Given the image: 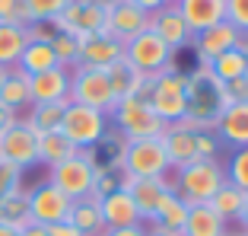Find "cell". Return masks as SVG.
Instances as JSON below:
<instances>
[{
    "mask_svg": "<svg viewBox=\"0 0 248 236\" xmlns=\"http://www.w3.org/2000/svg\"><path fill=\"white\" fill-rule=\"evenodd\" d=\"M219 140L213 131H197V160H217Z\"/></svg>",
    "mask_w": 248,
    "mask_h": 236,
    "instance_id": "obj_40",
    "label": "cell"
},
{
    "mask_svg": "<svg viewBox=\"0 0 248 236\" xmlns=\"http://www.w3.org/2000/svg\"><path fill=\"white\" fill-rule=\"evenodd\" d=\"M223 236H242V230H229V233H223Z\"/></svg>",
    "mask_w": 248,
    "mask_h": 236,
    "instance_id": "obj_51",
    "label": "cell"
},
{
    "mask_svg": "<svg viewBox=\"0 0 248 236\" xmlns=\"http://www.w3.org/2000/svg\"><path fill=\"white\" fill-rule=\"evenodd\" d=\"M16 188H22V169L0 156V198H7Z\"/></svg>",
    "mask_w": 248,
    "mask_h": 236,
    "instance_id": "obj_37",
    "label": "cell"
},
{
    "mask_svg": "<svg viewBox=\"0 0 248 236\" xmlns=\"http://www.w3.org/2000/svg\"><path fill=\"white\" fill-rule=\"evenodd\" d=\"M175 10L182 13L191 35L226 19V0H175Z\"/></svg>",
    "mask_w": 248,
    "mask_h": 236,
    "instance_id": "obj_20",
    "label": "cell"
},
{
    "mask_svg": "<svg viewBox=\"0 0 248 236\" xmlns=\"http://www.w3.org/2000/svg\"><path fill=\"white\" fill-rule=\"evenodd\" d=\"M67 102H38L29 109V115L22 118L26 125L35 134H48V131H61V121H64Z\"/></svg>",
    "mask_w": 248,
    "mask_h": 236,
    "instance_id": "obj_29",
    "label": "cell"
},
{
    "mask_svg": "<svg viewBox=\"0 0 248 236\" xmlns=\"http://www.w3.org/2000/svg\"><path fill=\"white\" fill-rule=\"evenodd\" d=\"M223 233H229V223L210 204H191L188 207V220L182 227V236H223Z\"/></svg>",
    "mask_w": 248,
    "mask_h": 236,
    "instance_id": "obj_24",
    "label": "cell"
},
{
    "mask_svg": "<svg viewBox=\"0 0 248 236\" xmlns=\"http://www.w3.org/2000/svg\"><path fill=\"white\" fill-rule=\"evenodd\" d=\"M207 204H210L226 223H239L242 204H245V192H242L239 185H232V182H223V185L217 188V195H213Z\"/></svg>",
    "mask_w": 248,
    "mask_h": 236,
    "instance_id": "obj_30",
    "label": "cell"
},
{
    "mask_svg": "<svg viewBox=\"0 0 248 236\" xmlns=\"http://www.w3.org/2000/svg\"><path fill=\"white\" fill-rule=\"evenodd\" d=\"M150 32H156L172 51H185V48H191V38H194L191 29L185 26L182 13L175 10V3H166L162 10L150 13Z\"/></svg>",
    "mask_w": 248,
    "mask_h": 236,
    "instance_id": "obj_16",
    "label": "cell"
},
{
    "mask_svg": "<svg viewBox=\"0 0 248 236\" xmlns=\"http://www.w3.org/2000/svg\"><path fill=\"white\" fill-rule=\"evenodd\" d=\"M131 3H137L143 13H156V10H162L169 3V0H131Z\"/></svg>",
    "mask_w": 248,
    "mask_h": 236,
    "instance_id": "obj_44",
    "label": "cell"
},
{
    "mask_svg": "<svg viewBox=\"0 0 248 236\" xmlns=\"http://www.w3.org/2000/svg\"><path fill=\"white\" fill-rule=\"evenodd\" d=\"M226 96H229V102H248V70L239 80L226 83Z\"/></svg>",
    "mask_w": 248,
    "mask_h": 236,
    "instance_id": "obj_41",
    "label": "cell"
},
{
    "mask_svg": "<svg viewBox=\"0 0 248 236\" xmlns=\"http://www.w3.org/2000/svg\"><path fill=\"white\" fill-rule=\"evenodd\" d=\"M95 166H99L95 150H77L70 160L51 166L48 182H51L58 192H64L70 201L93 198V192H95Z\"/></svg>",
    "mask_w": 248,
    "mask_h": 236,
    "instance_id": "obj_6",
    "label": "cell"
},
{
    "mask_svg": "<svg viewBox=\"0 0 248 236\" xmlns=\"http://www.w3.org/2000/svg\"><path fill=\"white\" fill-rule=\"evenodd\" d=\"M51 48H54V58H58L61 67H67V70L77 67V58H80V38L64 35V32H54L51 35Z\"/></svg>",
    "mask_w": 248,
    "mask_h": 236,
    "instance_id": "obj_35",
    "label": "cell"
},
{
    "mask_svg": "<svg viewBox=\"0 0 248 236\" xmlns=\"http://www.w3.org/2000/svg\"><path fill=\"white\" fill-rule=\"evenodd\" d=\"M235 48H239V51L245 54V61H248V32H239V42H235Z\"/></svg>",
    "mask_w": 248,
    "mask_h": 236,
    "instance_id": "obj_48",
    "label": "cell"
},
{
    "mask_svg": "<svg viewBox=\"0 0 248 236\" xmlns=\"http://www.w3.org/2000/svg\"><path fill=\"white\" fill-rule=\"evenodd\" d=\"M121 176L131 179H162L172 172L166 156L162 137H143V140H124L121 156H118Z\"/></svg>",
    "mask_w": 248,
    "mask_h": 236,
    "instance_id": "obj_5",
    "label": "cell"
},
{
    "mask_svg": "<svg viewBox=\"0 0 248 236\" xmlns=\"http://www.w3.org/2000/svg\"><path fill=\"white\" fill-rule=\"evenodd\" d=\"M0 156L26 172L29 166L38 163V134L19 118L16 125H10L7 131L0 134Z\"/></svg>",
    "mask_w": 248,
    "mask_h": 236,
    "instance_id": "obj_13",
    "label": "cell"
},
{
    "mask_svg": "<svg viewBox=\"0 0 248 236\" xmlns=\"http://www.w3.org/2000/svg\"><path fill=\"white\" fill-rule=\"evenodd\" d=\"M0 223L22 230L29 223V188H16L7 198H0Z\"/></svg>",
    "mask_w": 248,
    "mask_h": 236,
    "instance_id": "obj_32",
    "label": "cell"
},
{
    "mask_svg": "<svg viewBox=\"0 0 248 236\" xmlns=\"http://www.w3.org/2000/svg\"><path fill=\"white\" fill-rule=\"evenodd\" d=\"M108 125L115 128V134H121L124 140H143V137H162L166 121L153 112V105L143 96H127L118 99L115 109L108 112Z\"/></svg>",
    "mask_w": 248,
    "mask_h": 236,
    "instance_id": "obj_4",
    "label": "cell"
},
{
    "mask_svg": "<svg viewBox=\"0 0 248 236\" xmlns=\"http://www.w3.org/2000/svg\"><path fill=\"white\" fill-rule=\"evenodd\" d=\"M16 121H19V115H16V112H10V109H3V105H0V134L7 131L10 125H16Z\"/></svg>",
    "mask_w": 248,
    "mask_h": 236,
    "instance_id": "obj_45",
    "label": "cell"
},
{
    "mask_svg": "<svg viewBox=\"0 0 248 236\" xmlns=\"http://www.w3.org/2000/svg\"><path fill=\"white\" fill-rule=\"evenodd\" d=\"M0 105L10 109V112H19L22 105H32V99H29V77L22 74L19 67L7 70V77H3V83H0Z\"/></svg>",
    "mask_w": 248,
    "mask_h": 236,
    "instance_id": "obj_27",
    "label": "cell"
},
{
    "mask_svg": "<svg viewBox=\"0 0 248 236\" xmlns=\"http://www.w3.org/2000/svg\"><path fill=\"white\" fill-rule=\"evenodd\" d=\"M169 182H172V192L185 201V204H207V201L217 195V188L226 182V166L223 160H197L188 163L182 169L169 172Z\"/></svg>",
    "mask_w": 248,
    "mask_h": 236,
    "instance_id": "obj_2",
    "label": "cell"
},
{
    "mask_svg": "<svg viewBox=\"0 0 248 236\" xmlns=\"http://www.w3.org/2000/svg\"><path fill=\"white\" fill-rule=\"evenodd\" d=\"M169 3H175V0H169Z\"/></svg>",
    "mask_w": 248,
    "mask_h": 236,
    "instance_id": "obj_54",
    "label": "cell"
},
{
    "mask_svg": "<svg viewBox=\"0 0 248 236\" xmlns=\"http://www.w3.org/2000/svg\"><path fill=\"white\" fill-rule=\"evenodd\" d=\"M143 29H150V13H143L137 3H131V0H118V3L105 7V29H102V35L127 45Z\"/></svg>",
    "mask_w": 248,
    "mask_h": 236,
    "instance_id": "obj_11",
    "label": "cell"
},
{
    "mask_svg": "<svg viewBox=\"0 0 248 236\" xmlns=\"http://www.w3.org/2000/svg\"><path fill=\"white\" fill-rule=\"evenodd\" d=\"M0 22L3 26H29L22 0H0Z\"/></svg>",
    "mask_w": 248,
    "mask_h": 236,
    "instance_id": "obj_38",
    "label": "cell"
},
{
    "mask_svg": "<svg viewBox=\"0 0 248 236\" xmlns=\"http://www.w3.org/2000/svg\"><path fill=\"white\" fill-rule=\"evenodd\" d=\"M73 201L64 192H58L51 182H42L35 188H29V220L42 223V227H51L70 217Z\"/></svg>",
    "mask_w": 248,
    "mask_h": 236,
    "instance_id": "obj_12",
    "label": "cell"
},
{
    "mask_svg": "<svg viewBox=\"0 0 248 236\" xmlns=\"http://www.w3.org/2000/svg\"><path fill=\"white\" fill-rule=\"evenodd\" d=\"M26 42H29V26H3L0 22V67L13 70L19 64Z\"/></svg>",
    "mask_w": 248,
    "mask_h": 236,
    "instance_id": "obj_28",
    "label": "cell"
},
{
    "mask_svg": "<svg viewBox=\"0 0 248 236\" xmlns=\"http://www.w3.org/2000/svg\"><path fill=\"white\" fill-rule=\"evenodd\" d=\"M185 83H188V74H182L178 67H172V70H162V74L150 77L146 86L140 89V96L153 105V112L166 125H175V121H182V118L188 115Z\"/></svg>",
    "mask_w": 248,
    "mask_h": 236,
    "instance_id": "obj_3",
    "label": "cell"
},
{
    "mask_svg": "<svg viewBox=\"0 0 248 236\" xmlns=\"http://www.w3.org/2000/svg\"><path fill=\"white\" fill-rule=\"evenodd\" d=\"M67 3H70V0H22L26 16H29V26H35V22L51 26L54 16H61V10H64Z\"/></svg>",
    "mask_w": 248,
    "mask_h": 236,
    "instance_id": "obj_34",
    "label": "cell"
},
{
    "mask_svg": "<svg viewBox=\"0 0 248 236\" xmlns=\"http://www.w3.org/2000/svg\"><path fill=\"white\" fill-rule=\"evenodd\" d=\"M105 236H150L146 233L143 223H137V227H121V230H105Z\"/></svg>",
    "mask_w": 248,
    "mask_h": 236,
    "instance_id": "obj_43",
    "label": "cell"
},
{
    "mask_svg": "<svg viewBox=\"0 0 248 236\" xmlns=\"http://www.w3.org/2000/svg\"><path fill=\"white\" fill-rule=\"evenodd\" d=\"M26 77H35V74H45V70H51V67H61L58 58H54V48L51 42H26L19 54V64H16Z\"/></svg>",
    "mask_w": 248,
    "mask_h": 236,
    "instance_id": "obj_26",
    "label": "cell"
},
{
    "mask_svg": "<svg viewBox=\"0 0 248 236\" xmlns=\"http://www.w3.org/2000/svg\"><path fill=\"white\" fill-rule=\"evenodd\" d=\"M226 22L239 32H248V0H226Z\"/></svg>",
    "mask_w": 248,
    "mask_h": 236,
    "instance_id": "obj_39",
    "label": "cell"
},
{
    "mask_svg": "<svg viewBox=\"0 0 248 236\" xmlns=\"http://www.w3.org/2000/svg\"><path fill=\"white\" fill-rule=\"evenodd\" d=\"M54 32H64L73 38H86V35H99L105 29V7L95 0H70L61 16H54L51 22Z\"/></svg>",
    "mask_w": 248,
    "mask_h": 236,
    "instance_id": "obj_10",
    "label": "cell"
},
{
    "mask_svg": "<svg viewBox=\"0 0 248 236\" xmlns=\"http://www.w3.org/2000/svg\"><path fill=\"white\" fill-rule=\"evenodd\" d=\"M105 74H108L111 93H115V102H118V99H127V96H140V89H143L146 80H150V77L140 74L137 67H134L131 61H124V58L115 61Z\"/></svg>",
    "mask_w": 248,
    "mask_h": 236,
    "instance_id": "obj_23",
    "label": "cell"
},
{
    "mask_svg": "<svg viewBox=\"0 0 248 236\" xmlns=\"http://www.w3.org/2000/svg\"><path fill=\"white\" fill-rule=\"evenodd\" d=\"M61 134L70 140L77 150H95L99 140L108 134V115L89 105L67 102L64 121H61Z\"/></svg>",
    "mask_w": 248,
    "mask_h": 236,
    "instance_id": "obj_7",
    "label": "cell"
},
{
    "mask_svg": "<svg viewBox=\"0 0 248 236\" xmlns=\"http://www.w3.org/2000/svg\"><path fill=\"white\" fill-rule=\"evenodd\" d=\"M150 236H169V233H150Z\"/></svg>",
    "mask_w": 248,
    "mask_h": 236,
    "instance_id": "obj_53",
    "label": "cell"
},
{
    "mask_svg": "<svg viewBox=\"0 0 248 236\" xmlns=\"http://www.w3.org/2000/svg\"><path fill=\"white\" fill-rule=\"evenodd\" d=\"M29 99L38 102H70V70L67 67H51L45 74L29 77Z\"/></svg>",
    "mask_w": 248,
    "mask_h": 236,
    "instance_id": "obj_18",
    "label": "cell"
},
{
    "mask_svg": "<svg viewBox=\"0 0 248 236\" xmlns=\"http://www.w3.org/2000/svg\"><path fill=\"white\" fill-rule=\"evenodd\" d=\"M70 102L89 105V109H99L108 115L115 109V93H111L108 74L95 70V67H73L70 70Z\"/></svg>",
    "mask_w": 248,
    "mask_h": 236,
    "instance_id": "obj_9",
    "label": "cell"
},
{
    "mask_svg": "<svg viewBox=\"0 0 248 236\" xmlns=\"http://www.w3.org/2000/svg\"><path fill=\"white\" fill-rule=\"evenodd\" d=\"M95 3H102V7H111V3H118V0H95Z\"/></svg>",
    "mask_w": 248,
    "mask_h": 236,
    "instance_id": "obj_50",
    "label": "cell"
},
{
    "mask_svg": "<svg viewBox=\"0 0 248 236\" xmlns=\"http://www.w3.org/2000/svg\"><path fill=\"white\" fill-rule=\"evenodd\" d=\"M185 99H188V115L182 121L188 128H194V131H217L223 112L232 105L226 96V83L217 80L207 64H197L188 74Z\"/></svg>",
    "mask_w": 248,
    "mask_h": 236,
    "instance_id": "obj_1",
    "label": "cell"
},
{
    "mask_svg": "<svg viewBox=\"0 0 248 236\" xmlns=\"http://www.w3.org/2000/svg\"><path fill=\"white\" fill-rule=\"evenodd\" d=\"M99 207H102L105 230H121V227H137V223H143L134 198L124 192L121 185H118L115 192H108L105 198H99Z\"/></svg>",
    "mask_w": 248,
    "mask_h": 236,
    "instance_id": "obj_21",
    "label": "cell"
},
{
    "mask_svg": "<svg viewBox=\"0 0 248 236\" xmlns=\"http://www.w3.org/2000/svg\"><path fill=\"white\" fill-rule=\"evenodd\" d=\"M162 144H166V156H169V166L172 169H182L188 163H197V131L188 128L185 121L166 125Z\"/></svg>",
    "mask_w": 248,
    "mask_h": 236,
    "instance_id": "obj_17",
    "label": "cell"
},
{
    "mask_svg": "<svg viewBox=\"0 0 248 236\" xmlns=\"http://www.w3.org/2000/svg\"><path fill=\"white\" fill-rule=\"evenodd\" d=\"M242 236H248V233H242Z\"/></svg>",
    "mask_w": 248,
    "mask_h": 236,
    "instance_id": "obj_55",
    "label": "cell"
},
{
    "mask_svg": "<svg viewBox=\"0 0 248 236\" xmlns=\"http://www.w3.org/2000/svg\"><path fill=\"white\" fill-rule=\"evenodd\" d=\"M19 236H48V227H42V223H26V227L19 230Z\"/></svg>",
    "mask_w": 248,
    "mask_h": 236,
    "instance_id": "obj_46",
    "label": "cell"
},
{
    "mask_svg": "<svg viewBox=\"0 0 248 236\" xmlns=\"http://www.w3.org/2000/svg\"><path fill=\"white\" fill-rule=\"evenodd\" d=\"M223 166H226V182L239 185L242 192L248 195V147L232 150V156H229Z\"/></svg>",
    "mask_w": 248,
    "mask_h": 236,
    "instance_id": "obj_36",
    "label": "cell"
},
{
    "mask_svg": "<svg viewBox=\"0 0 248 236\" xmlns=\"http://www.w3.org/2000/svg\"><path fill=\"white\" fill-rule=\"evenodd\" d=\"M210 70H213V77H217V80L232 83V80H239V77L248 70V61H245V54H242L239 48H229L226 54H219V58L210 64Z\"/></svg>",
    "mask_w": 248,
    "mask_h": 236,
    "instance_id": "obj_33",
    "label": "cell"
},
{
    "mask_svg": "<svg viewBox=\"0 0 248 236\" xmlns=\"http://www.w3.org/2000/svg\"><path fill=\"white\" fill-rule=\"evenodd\" d=\"M67 220L80 230L83 236H105V220H102V207H99V198H83L73 201L70 217Z\"/></svg>",
    "mask_w": 248,
    "mask_h": 236,
    "instance_id": "obj_25",
    "label": "cell"
},
{
    "mask_svg": "<svg viewBox=\"0 0 248 236\" xmlns=\"http://www.w3.org/2000/svg\"><path fill=\"white\" fill-rule=\"evenodd\" d=\"M48 236H83V233L73 227L70 220H61V223H51V227H48Z\"/></svg>",
    "mask_w": 248,
    "mask_h": 236,
    "instance_id": "obj_42",
    "label": "cell"
},
{
    "mask_svg": "<svg viewBox=\"0 0 248 236\" xmlns=\"http://www.w3.org/2000/svg\"><path fill=\"white\" fill-rule=\"evenodd\" d=\"M118 185H121L124 192L134 198V204H137L140 220H143V223L156 214L159 201L166 198L169 192H172V182H169V176H162V179H131V176H121V179H118Z\"/></svg>",
    "mask_w": 248,
    "mask_h": 236,
    "instance_id": "obj_15",
    "label": "cell"
},
{
    "mask_svg": "<svg viewBox=\"0 0 248 236\" xmlns=\"http://www.w3.org/2000/svg\"><path fill=\"white\" fill-rule=\"evenodd\" d=\"M0 236H19V230L10 227V223H0Z\"/></svg>",
    "mask_w": 248,
    "mask_h": 236,
    "instance_id": "obj_49",
    "label": "cell"
},
{
    "mask_svg": "<svg viewBox=\"0 0 248 236\" xmlns=\"http://www.w3.org/2000/svg\"><path fill=\"white\" fill-rule=\"evenodd\" d=\"M217 140L219 147H248V102H232L217 125Z\"/></svg>",
    "mask_w": 248,
    "mask_h": 236,
    "instance_id": "obj_22",
    "label": "cell"
},
{
    "mask_svg": "<svg viewBox=\"0 0 248 236\" xmlns=\"http://www.w3.org/2000/svg\"><path fill=\"white\" fill-rule=\"evenodd\" d=\"M73 153H77V147H73L61 131L38 134V163H45L48 169L58 166V163H64V160H70Z\"/></svg>",
    "mask_w": 248,
    "mask_h": 236,
    "instance_id": "obj_31",
    "label": "cell"
},
{
    "mask_svg": "<svg viewBox=\"0 0 248 236\" xmlns=\"http://www.w3.org/2000/svg\"><path fill=\"white\" fill-rule=\"evenodd\" d=\"M239 230L248 233V195H245V204H242V214H239Z\"/></svg>",
    "mask_w": 248,
    "mask_h": 236,
    "instance_id": "obj_47",
    "label": "cell"
},
{
    "mask_svg": "<svg viewBox=\"0 0 248 236\" xmlns=\"http://www.w3.org/2000/svg\"><path fill=\"white\" fill-rule=\"evenodd\" d=\"M124 58V45L115 42L108 35H86L80 38V58H77V67H95V70H108L115 61Z\"/></svg>",
    "mask_w": 248,
    "mask_h": 236,
    "instance_id": "obj_19",
    "label": "cell"
},
{
    "mask_svg": "<svg viewBox=\"0 0 248 236\" xmlns=\"http://www.w3.org/2000/svg\"><path fill=\"white\" fill-rule=\"evenodd\" d=\"M124 61H131L140 74L156 77V74H162V70H172V67H175V51H172L156 32L143 29L140 35H134L131 42L124 45Z\"/></svg>",
    "mask_w": 248,
    "mask_h": 236,
    "instance_id": "obj_8",
    "label": "cell"
},
{
    "mask_svg": "<svg viewBox=\"0 0 248 236\" xmlns=\"http://www.w3.org/2000/svg\"><path fill=\"white\" fill-rule=\"evenodd\" d=\"M235 42H239V29H235L232 22L223 19V22H217V26H210V29L194 32L191 48H194V54H197V64L210 67L219 54H226L229 48H235Z\"/></svg>",
    "mask_w": 248,
    "mask_h": 236,
    "instance_id": "obj_14",
    "label": "cell"
},
{
    "mask_svg": "<svg viewBox=\"0 0 248 236\" xmlns=\"http://www.w3.org/2000/svg\"><path fill=\"white\" fill-rule=\"evenodd\" d=\"M3 77H7V67H0V83H3Z\"/></svg>",
    "mask_w": 248,
    "mask_h": 236,
    "instance_id": "obj_52",
    "label": "cell"
}]
</instances>
